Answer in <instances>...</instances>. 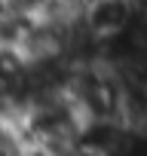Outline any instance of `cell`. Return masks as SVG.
<instances>
[{"label":"cell","instance_id":"1","mask_svg":"<svg viewBox=\"0 0 147 156\" xmlns=\"http://www.w3.org/2000/svg\"><path fill=\"white\" fill-rule=\"evenodd\" d=\"M80 16H83V25L92 37L110 40V37L132 28L135 6H132V0H92Z\"/></svg>","mask_w":147,"mask_h":156}]
</instances>
